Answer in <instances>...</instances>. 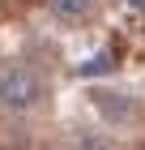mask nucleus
I'll return each instance as SVG.
<instances>
[{
    "mask_svg": "<svg viewBox=\"0 0 145 150\" xmlns=\"http://www.w3.org/2000/svg\"><path fill=\"white\" fill-rule=\"evenodd\" d=\"M47 4H51V13H60L68 22H81V17L94 13V0H47Z\"/></svg>",
    "mask_w": 145,
    "mask_h": 150,
    "instance_id": "f03ea898",
    "label": "nucleus"
},
{
    "mask_svg": "<svg viewBox=\"0 0 145 150\" xmlns=\"http://www.w3.org/2000/svg\"><path fill=\"white\" fill-rule=\"evenodd\" d=\"M128 4H132V9H145V0H128Z\"/></svg>",
    "mask_w": 145,
    "mask_h": 150,
    "instance_id": "20e7f679",
    "label": "nucleus"
},
{
    "mask_svg": "<svg viewBox=\"0 0 145 150\" xmlns=\"http://www.w3.org/2000/svg\"><path fill=\"white\" fill-rule=\"evenodd\" d=\"M111 69V56H94L90 64H81V77H94V73H107Z\"/></svg>",
    "mask_w": 145,
    "mask_h": 150,
    "instance_id": "7ed1b4c3",
    "label": "nucleus"
},
{
    "mask_svg": "<svg viewBox=\"0 0 145 150\" xmlns=\"http://www.w3.org/2000/svg\"><path fill=\"white\" fill-rule=\"evenodd\" d=\"M39 99H43V81L34 77L30 69H9L0 77V103L9 112H30Z\"/></svg>",
    "mask_w": 145,
    "mask_h": 150,
    "instance_id": "f257e3e1",
    "label": "nucleus"
}]
</instances>
